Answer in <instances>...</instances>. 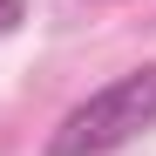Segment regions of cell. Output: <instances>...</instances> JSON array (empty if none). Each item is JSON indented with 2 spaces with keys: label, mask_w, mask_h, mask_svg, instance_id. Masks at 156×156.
<instances>
[{
  "label": "cell",
  "mask_w": 156,
  "mask_h": 156,
  "mask_svg": "<svg viewBox=\"0 0 156 156\" xmlns=\"http://www.w3.org/2000/svg\"><path fill=\"white\" fill-rule=\"evenodd\" d=\"M143 129H156V61L102 82L88 102H75L55 122V136H48L41 156H109L122 143H136Z\"/></svg>",
  "instance_id": "6da1fadb"
},
{
  "label": "cell",
  "mask_w": 156,
  "mask_h": 156,
  "mask_svg": "<svg viewBox=\"0 0 156 156\" xmlns=\"http://www.w3.org/2000/svg\"><path fill=\"white\" fill-rule=\"evenodd\" d=\"M20 14H27V0H0V34H14V27H20Z\"/></svg>",
  "instance_id": "7a4b0ae2"
}]
</instances>
